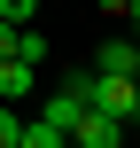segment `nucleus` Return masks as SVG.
Wrapping results in <instances>:
<instances>
[{"label":"nucleus","instance_id":"obj_6","mask_svg":"<svg viewBox=\"0 0 140 148\" xmlns=\"http://www.w3.org/2000/svg\"><path fill=\"white\" fill-rule=\"evenodd\" d=\"M125 16H132V31H140V0H125Z\"/></svg>","mask_w":140,"mask_h":148},{"label":"nucleus","instance_id":"obj_3","mask_svg":"<svg viewBox=\"0 0 140 148\" xmlns=\"http://www.w3.org/2000/svg\"><path fill=\"white\" fill-rule=\"evenodd\" d=\"M70 148H125V125H117V117H101V109H94V117H86V125H78V133H70Z\"/></svg>","mask_w":140,"mask_h":148},{"label":"nucleus","instance_id":"obj_5","mask_svg":"<svg viewBox=\"0 0 140 148\" xmlns=\"http://www.w3.org/2000/svg\"><path fill=\"white\" fill-rule=\"evenodd\" d=\"M23 148H70V133H55V125H39V117H31V133H23Z\"/></svg>","mask_w":140,"mask_h":148},{"label":"nucleus","instance_id":"obj_2","mask_svg":"<svg viewBox=\"0 0 140 148\" xmlns=\"http://www.w3.org/2000/svg\"><path fill=\"white\" fill-rule=\"evenodd\" d=\"M94 78H125V86H140V39H109V47L94 55Z\"/></svg>","mask_w":140,"mask_h":148},{"label":"nucleus","instance_id":"obj_1","mask_svg":"<svg viewBox=\"0 0 140 148\" xmlns=\"http://www.w3.org/2000/svg\"><path fill=\"white\" fill-rule=\"evenodd\" d=\"M94 109L117 117V125H132V117H140V86H125V78H94Z\"/></svg>","mask_w":140,"mask_h":148},{"label":"nucleus","instance_id":"obj_4","mask_svg":"<svg viewBox=\"0 0 140 148\" xmlns=\"http://www.w3.org/2000/svg\"><path fill=\"white\" fill-rule=\"evenodd\" d=\"M31 94H39V70H31V62H0V101L16 109V101H31Z\"/></svg>","mask_w":140,"mask_h":148}]
</instances>
